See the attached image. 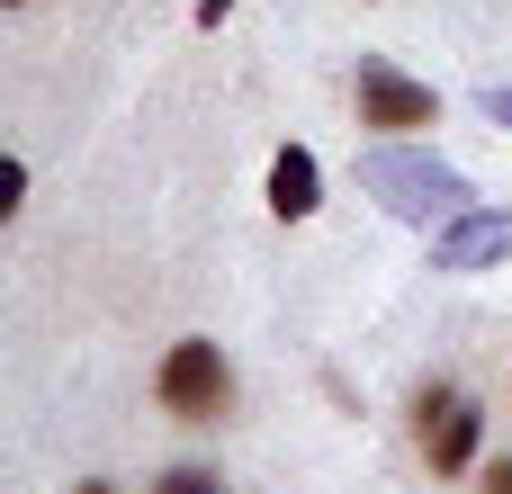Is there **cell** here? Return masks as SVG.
<instances>
[{
	"mask_svg": "<svg viewBox=\"0 0 512 494\" xmlns=\"http://www.w3.org/2000/svg\"><path fill=\"white\" fill-rule=\"evenodd\" d=\"M153 405H162L171 423H216V414H234V369H225V351H216V342H171L162 369H153Z\"/></svg>",
	"mask_w": 512,
	"mask_h": 494,
	"instance_id": "cell-3",
	"label": "cell"
},
{
	"mask_svg": "<svg viewBox=\"0 0 512 494\" xmlns=\"http://www.w3.org/2000/svg\"><path fill=\"white\" fill-rule=\"evenodd\" d=\"M162 494H225V486H216L207 468H171V477H162Z\"/></svg>",
	"mask_w": 512,
	"mask_h": 494,
	"instance_id": "cell-7",
	"label": "cell"
},
{
	"mask_svg": "<svg viewBox=\"0 0 512 494\" xmlns=\"http://www.w3.org/2000/svg\"><path fill=\"white\" fill-rule=\"evenodd\" d=\"M504 261H512V207H468L432 234V270H450V279H477Z\"/></svg>",
	"mask_w": 512,
	"mask_h": 494,
	"instance_id": "cell-5",
	"label": "cell"
},
{
	"mask_svg": "<svg viewBox=\"0 0 512 494\" xmlns=\"http://www.w3.org/2000/svg\"><path fill=\"white\" fill-rule=\"evenodd\" d=\"M477 494H512V459H486L477 468Z\"/></svg>",
	"mask_w": 512,
	"mask_h": 494,
	"instance_id": "cell-9",
	"label": "cell"
},
{
	"mask_svg": "<svg viewBox=\"0 0 512 494\" xmlns=\"http://www.w3.org/2000/svg\"><path fill=\"white\" fill-rule=\"evenodd\" d=\"M477 108H486L495 126H512V81H486V90H477Z\"/></svg>",
	"mask_w": 512,
	"mask_h": 494,
	"instance_id": "cell-8",
	"label": "cell"
},
{
	"mask_svg": "<svg viewBox=\"0 0 512 494\" xmlns=\"http://www.w3.org/2000/svg\"><path fill=\"white\" fill-rule=\"evenodd\" d=\"M351 171H360V198H378L396 225H423V234H441L450 216L477 207V180L459 162H441L432 144H414V135H378Z\"/></svg>",
	"mask_w": 512,
	"mask_h": 494,
	"instance_id": "cell-1",
	"label": "cell"
},
{
	"mask_svg": "<svg viewBox=\"0 0 512 494\" xmlns=\"http://www.w3.org/2000/svg\"><path fill=\"white\" fill-rule=\"evenodd\" d=\"M72 494H108V486H99V477H90V486H72Z\"/></svg>",
	"mask_w": 512,
	"mask_h": 494,
	"instance_id": "cell-10",
	"label": "cell"
},
{
	"mask_svg": "<svg viewBox=\"0 0 512 494\" xmlns=\"http://www.w3.org/2000/svg\"><path fill=\"white\" fill-rule=\"evenodd\" d=\"M351 108H360L369 135H423V126H441V90L414 81L405 63H387V54H360V72H351Z\"/></svg>",
	"mask_w": 512,
	"mask_h": 494,
	"instance_id": "cell-2",
	"label": "cell"
},
{
	"mask_svg": "<svg viewBox=\"0 0 512 494\" xmlns=\"http://www.w3.org/2000/svg\"><path fill=\"white\" fill-rule=\"evenodd\" d=\"M315 207H324V162H315L306 144H279V153H270V216H279V225H306Z\"/></svg>",
	"mask_w": 512,
	"mask_h": 494,
	"instance_id": "cell-6",
	"label": "cell"
},
{
	"mask_svg": "<svg viewBox=\"0 0 512 494\" xmlns=\"http://www.w3.org/2000/svg\"><path fill=\"white\" fill-rule=\"evenodd\" d=\"M414 432H423L432 477H468V468H477V450H486V414H477V405H459V387H450V378H432V387L414 396Z\"/></svg>",
	"mask_w": 512,
	"mask_h": 494,
	"instance_id": "cell-4",
	"label": "cell"
}]
</instances>
